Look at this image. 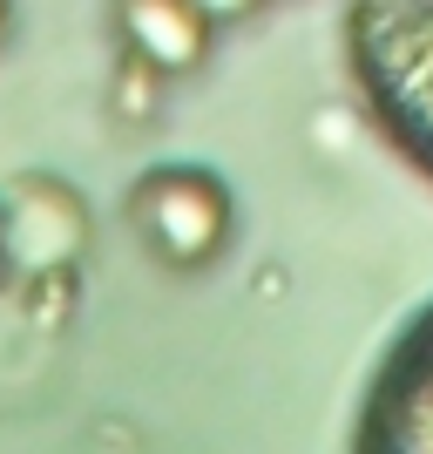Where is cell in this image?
<instances>
[{
    "label": "cell",
    "mask_w": 433,
    "mask_h": 454,
    "mask_svg": "<svg viewBox=\"0 0 433 454\" xmlns=\"http://www.w3.org/2000/svg\"><path fill=\"white\" fill-rule=\"evenodd\" d=\"M129 217L170 271H204L230 245V190L197 163L150 170L129 197Z\"/></svg>",
    "instance_id": "obj_2"
},
{
    "label": "cell",
    "mask_w": 433,
    "mask_h": 454,
    "mask_svg": "<svg viewBox=\"0 0 433 454\" xmlns=\"http://www.w3.org/2000/svg\"><path fill=\"white\" fill-rule=\"evenodd\" d=\"M7 27H14V0H0V41H7Z\"/></svg>",
    "instance_id": "obj_7"
},
{
    "label": "cell",
    "mask_w": 433,
    "mask_h": 454,
    "mask_svg": "<svg viewBox=\"0 0 433 454\" xmlns=\"http://www.w3.org/2000/svg\"><path fill=\"white\" fill-rule=\"evenodd\" d=\"M366 441H379V448H433V312L406 333L399 360L386 366Z\"/></svg>",
    "instance_id": "obj_3"
},
{
    "label": "cell",
    "mask_w": 433,
    "mask_h": 454,
    "mask_svg": "<svg viewBox=\"0 0 433 454\" xmlns=\"http://www.w3.org/2000/svg\"><path fill=\"white\" fill-rule=\"evenodd\" d=\"M156 82H170V75L122 48V82H115V102H122V115H135V122H143V115L156 109Z\"/></svg>",
    "instance_id": "obj_5"
},
{
    "label": "cell",
    "mask_w": 433,
    "mask_h": 454,
    "mask_svg": "<svg viewBox=\"0 0 433 454\" xmlns=\"http://www.w3.org/2000/svg\"><path fill=\"white\" fill-rule=\"evenodd\" d=\"M352 48L373 109L433 176V0H359Z\"/></svg>",
    "instance_id": "obj_1"
},
{
    "label": "cell",
    "mask_w": 433,
    "mask_h": 454,
    "mask_svg": "<svg viewBox=\"0 0 433 454\" xmlns=\"http://www.w3.org/2000/svg\"><path fill=\"white\" fill-rule=\"evenodd\" d=\"M264 0H204V14L210 20H244V14H258Z\"/></svg>",
    "instance_id": "obj_6"
},
{
    "label": "cell",
    "mask_w": 433,
    "mask_h": 454,
    "mask_svg": "<svg viewBox=\"0 0 433 454\" xmlns=\"http://www.w3.org/2000/svg\"><path fill=\"white\" fill-rule=\"evenodd\" d=\"M115 35L150 68L189 75V68H204L217 20L204 14V0H115Z\"/></svg>",
    "instance_id": "obj_4"
}]
</instances>
